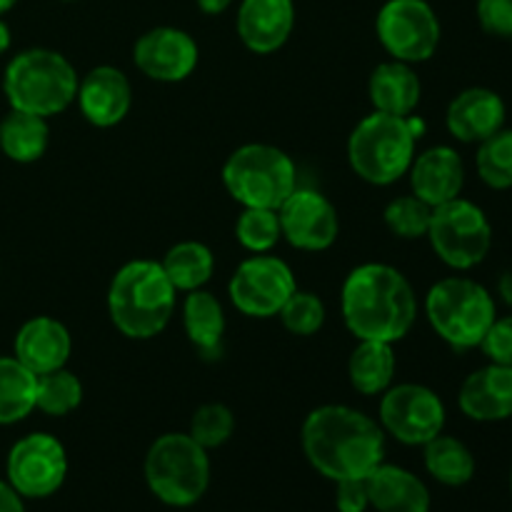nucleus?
I'll return each mask as SVG.
<instances>
[{"label": "nucleus", "mask_w": 512, "mask_h": 512, "mask_svg": "<svg viewBox=\"0 0 512 512\" xmlns=\"http://www.w3.org/2000/svg\"><path fill=\"white\" fill-rule=\"evenodd\" d=\"M425 238L435 255L453 270H470L483 263L493 245V225L483 208L463 198L433 208Z\"/></svg>", "instance_id": "obj_9"}, {"label": "nucleus", "mask_w": 512, "mask_h": 512, "mask_svg": "<svg viewBox=\"0 0 512 512\" xmlns=\"http://www.w3.org/2000/svg\"><path fill=\"white\" fill-rule=\"evenodd\" d=\"M15 3H18V0H0V15H5V13H8V10L13 8Z\"/></svg>", "instance_id": "obj_42"}, {"label": "nucleus", "mask_w": 512, "mask_h": 512, "mask_svg": "<svg viewBox=\"0 0 512 512\" xmlns=\"http://www.w3.org/2000/svg\"><path fill=\"white\" fill-rule=\"evenodd\" d=\"M480 348L488 355L490 363L508 365V368H512V315L493 320V325H490V330L485 333Z\"/></svg>", "instance_id": "obj_37"}, {"label": "nucleus", "mask_w": 512, "mask_h": 512, "mask_svg": "<svg viewBox=\"0 0 512 512\" xmlns=\"http://www.w3.org/2000/svg\"><path fill=\"white\" fill-rule=\"evenodd\" d=\"M78 80L75 65L63 53L50 48H30L8 63L3 90L13 110L53 118L75 103Z\"/></svg>", "instance_id": "obj_4"}, {"label": "nucleus", "mask_w": 512, "mask_h": 512, "mask_svg": "<svg viewBox=\"0 0 512 512\" xmlns=\"http://www.w3.org/2000/svg\"><path fill=\"white\" fill-rule=\"evenodd\" d=\"M10 48V28L3 18H0V55Z\"/></svg>", "instance_id": "obj_41"}, {"label": "nucleus", "mask_w": 512, "mask_h": 512, "mask_svg": "<svg viewBox=\"0 0 512 512\" xmlns=\"http://www.w3.org/2000/svg\"><path fill=\"white\" fill-rule=\"evenodd\" d=\"M148 490L170 508H190L210 485V455L188 433H165L145 455Z\"/></svg>", "instance_id": "obj_6"}, {"label": "nucleus", "mask_w": 512, "mask_h": 512, "mask_svg": "<svg viewBox=\"0 0 512 512\" xmlns=\"http://www.w3.org/2000/svg\"><path fill=\"white\" fill-rule=\"evenodd\" d=\"M478 145L475 165L480 180L493 190L512 188V128H500Z\"/></svg>", "instance_id": "obj_31"}, {"label": "nucleus", "mask_w": 512, "mask_h": 512, "mask_svg": "<svg viewBox=\"0 0 512 512\" xmlns=\"http://www.w3.org/2000/svg\"><path fill=\"white\" fill-rule=\"evenodd\" d=\"M235 238L250 253H270L283 238L278 210L243 208L235 220Z\"/></svg>", "instance_id": "obj_32"}, {"label": "nucleus", "mask_w": 512, "mask_h": 512, "mask_svg": "<svg viewBox=\"0 0 512 512\" xmlns=\"http://www.w3.org/2000/svg\"><path fill=\"white\" fill-rule=\"evenodd\" d=\"M420 93H423V85H420L418 73L413 70V65L403 63V60L380 63L368 78L370 103L378 113L408 118L418 108Z\"/></svg>", "instance_id": "obj_23"}, {"label": "nucleus", "mask_w": 512, "mask_h": 512, "mask_svg": "<svg viewBox=\"0 0 512 512\" xmlns=\"http://www.w3.org/2000/svg\"><path fill=\"white\" fill-rule=\"evenodd\" d=\"M5 475L23 500L50 498L68 478V453L55 435L30 433L10 448Z\"/></svg>", "instance_id": "obj_12"}, {"label": "nucleus", "mask_w": 512, "mask_h": 512, "mask_svg": "<svg viewBox=\"0 0 512 512\" xmlns=\"http://www.w3.org/2000/svg\"><path fill=\"white\" fill-rule=\"evenodd\" d=\"M425 315L435 333L455 350L480 348L490 330L495 300L488 290L470 278L438 280L425 295Z\"/></svg>", "instance_id": "obj_8"}, {"label": "nucleus", "mask_w": 512, "mask_h": 512, "mask_svg": "<svg viewBox=\"0 0 512 512\" xmlns=\"http://www.w3.org/2000/svg\"><path fill=\"white\" fill-rule=\"evenodd\" d=\"M80 403H83V383L78 375L65 368L38 375L35 410L50 415V418H63V415L73 413Z\"/></svg>", "instance_id": "obj_30"}, {"label": "nucleus", "mask_w": 512, "mask_h": 512, "mask_svg": "<svg viewBox=\"0 0 512 512\" xmlns=\"http://www.w3.org/2000/svg\"><path fill=\"white\" fill-rule=\"evenodd\" d=\"M0 512H25L23 498L10 488L8 480H0Z\"/></svg>", "instance_id": "obj_39"}, {"label": "nucleus", "mask_w": 512, "mask_h": 512, "mask_svg": "<svg viewBox=\"0 0 512 512\" xmlns=\"http://www.w3.org/2000/svg\"><path fill=\"white\" fill-rule=\"evenodd\" d=\"M418 133L408 118L373 110L348 138V163L370 185H393L408 175L415 160Z\"/></svg>", "instance_id": "obj_5"}, {"label": "nucleus", "mask_w": 512, "mask_h": 512, "mask_svg": "<svg viewBox=\"0 0 512 512\" xmlns=\"http://www.w3.org/2000/svg\"><path fill=\"white\" fill-rule=\"evenodd\" d=\"M233 5V0H198V8L205 15H220Z\"/></svg>", "instance_id": "obj_40"}, {"label": "nucleus", "mask_w": 512, "mask_h": 512, "mask_svg": "<svg viewBox=\"0 0 512 512\" xmlns=\"http://www.w3.org/2000/svg\"><path fill=\"white\" fill-rule=\"evenodd\" d=\"M15 358L35 375L53 373L65 368L70 353H73V338L60 320L38 315L28 323L20 325L15 335Z\"/></svg>", "instance_id": "obj_19"}, {"label": "nucleus", "mask_w": 512, "mask_h": 512, "mask_svg": "<svg viewBox=\"0 0 512 512\" xmlns=\"http://www.w3.org/2000/svg\"><path fill=\"white\" fill-rule=\"evenodd\" d=\"M283 238L293 248L318 253L338 240L340 218L328 195L313 188H295L278 208Z\"/></svg>", "instance_id": "obj_14"}, {"label": "nucleus", "mask_w": 512, "mask_h": 512, "mask_svg": "<svg viewBox=\"0 0 512 512\" xmlns=\"http://www.w3.org/2000/svg\"><path fill=\"white\" fill-rule=\"evenodd\" d=\"M450 135L460 143H483L505 128V103L495 90L468 88L455 95L445 113Z\"/></svg>", "instance_id": "obj_20"}, {"label": "nucleus", "mask_w": 512, "mask_h": 512, "mask_svg": "<svg viewBox=\"0 0 512 512\" xmlns=\"http://www.w3.org/2000/svg\"><path fill=\"white\" fill-rule=\"evenodd\" d=\"M78 108L95 128H113L123 123L133 105V88L123 70L98 65L78 80Z\"/></svg>", "instance_id": "obj_16"}, {"label": "nucleus", "mask_w": 512, "mask_h": 512, "mask_svg": "<svg viewBox=\"0 0 512 512\" xmlns=\"http://www.w3.org/2000/svg\"><path fill=\"white\" fill-rule=\"evenodd\" d=\"M425 453V470L430 478L438 480L440 485L448 488H463L473 480L475 475V455L470 453L468 445L463 440L453 438V435H443L433 438L430 443L423 445Z\"/></svg>", "instance_id": "obj_28"}, {"label": "nucleus", "mask_w": 512, "mask_h": 512, "mask_svg": "<svg viewBox=\"0 0 512 512\" xmlns=\"http://www.w3.org/2000/svg\"><path fill=\"white\" fill-rule=\"evenodd\" d=\"M345 328L358 340L398 343L418 320V298L410 280L388 263L353 268L340 290Z\"/></svg>", "instance_id": "obj_2"}, {"label": "nucleus", "mask_w": 512, "mask_h": 512, "mask_svg": "<svg viewBox=\"0 0 512 512\" xmlns=\"http://www.w3.org/2000/svg\"><path fill=\"white\" fill-rule=\"evenodd\" d=\"M223 185L243 208L278 210L298 188V170L285 150L268 143H248L225 160Z\"/></svg>", "instance_id": "obj_7"}, {"label": "nucleus", "mask_w": 512, "mask_h": 512, "mask_svg": "<svg viewBox=\"0 0 512 512\" xmlns=\"http://www.w3.org/2000/svg\"><path fill=\"white\" fill-rule=\"evenodd\" d=\"M198 60L200 50L193 35L173 25L150 28L135 40V68L158 83H180L198 68Z\"/></svg>", "instance_id": "obj_15"}, {"label": "nucleus", "mask_w": 512, "mask_h": 512, "mask_svg": "<svg viewBox=\"0 0 512 512\" xmlns=\"http://www.w3.org/2000/svg\"><path fill=\"white\" fill-rule=\"evenodd\" d=\"M335 508L338 512H365L370 508L365 478H348L335 483Z\"/></svg>", "instance_id": "obj_38"}, {"label": "nucleus", "mask_w": 512, "mask_h": 512, "mask_svg": "<svg viewBox=\"0 0 512 512\" xmlns=\"http://www.w3.org/2000/svg\"><path fill=\"white\" fill-rule=\"evenodd\" d=\"M175 293L163 265L145 258L130 260L110 280L108 315L125 338L150 340L168 328Z\"/></svg>", "instance_id": "obj_3"}, {"label": "nucleus", "mask_w": 512, "mask_h": 512, "mask_svg": "<svg viewBox=\"0 0 512 512\" xmlns=\"http://www.w3.org/2000/svg\"><path fill=\"white\" fill-rule=\"evenodd\" d=\"M475 13L485 33L512 40V0H478Z\"/></svg>", "instance_id": "obj_36"}, {"label": "nucleus", "mask_w": 512, "mask_h": 512, "mask_svg": "<svg viewBox=\"0 0 512 512\" xmlns=\"http://www.w3.org/2000/svg\"><path fill=\"white\" fill-rule=\"evenodd\" d=\"M445 415L443 400L428 385H390L380 395V428L403 445H425L438 438Z\"/></svg>", "instance_id": "obj_13"}, {"label": "nucleus", "mask_w": 512, "mask_h": 512, "mask_svg": "<svg viewBox=\"0 0 512 512\" xmlns=\"http://www.w3.org/2000/svg\"><path fill=\"white\" fill-rule=\"evenodd\" d=\"M295 290L298 283L290 265L268 253H253L243 260L228 283L230 303L235 310L258 320L275 318Z\"/></svg>", "instance_id": "obj_11"}, {"label": "nucleus", "mask_w": 512, "mask_h": 512, "mask_svg": "<svg viewBox=\"0 0 512 512\" xmlns=\"http://www.w3.org/2000/svg\"><path fill=\"white\" fill-rule=\"evenodd\" d=\"M165 275L170 278L175 290L180 293H190V290H200L215 273V255L213 250L198 240H183V243L173 245L160 260Z\"/></svg>", "instance_id": "obj_29"}, {"label": "nucleus", "mask_w": 512, "mask_h": 512, "mask_svg": "<svg viewBox=\"0 0 512 512\" xmlns=\"http://www.w3.org/2000/svg\"><path fill=\"white\" fill-rule=\"evenodd\" d=\"M433 208L418 195H400L385 205L383 220L395 238L418 240L428 235Z\"/></svg>", "instance_id": "obj_33"}, {"label": "nucleus", "mask_w": 512, "mask_h": 512, "mask_svg": "<svg viewBox=\"0 0 512 512\" xmlns=\"http://www.w3.org/2000/svg\"><path fill=\"white\" fill-rule=\"evenodd\" d=\"M283 320V328L293 335H315L325 323V303L320 295L310 293V290H295L278 313Z\"/></svg>", "instance_id": "obj_35"}, {"label": "nucleus", "mask_w": 512, "mask_h": 512, "mask_svg": "<svg viewBox=\"0 0 512 512\" xmlns=\"http://www.w3.org/2000/svg\"><path fill=\"white\" fill-rule=\"evenodd\" d=\"M510 490H512V470H510Z\"/></svg>", "instance_id": "obj_43"}, {"label": "nucleus", "mask_w": 512, "mask_h": 512, "mask_svg": "<svg viewBox=\"0 0 512 512\" xmlns=\"http://www.w3.org/2000/svg\"><path fill=\"white\" fill-rule=\"evenodd\" d=\"M398 360L393 343L360 340L348 358V380L360 395H383L393 385Z\"/></svg>", "instance_id": "obj_24"}, {"label": "nucleus", "mask_w": 512, "mask_h": 512, "mask_svg": "<svg viewBox=\"0 0 512 512\" xmlns=\"http://www.w3.org/2000/svg\"><path fill=\"white\" fill-rule=\"evenodd\" d=\"M300 443L308 463L323 478H368L385 463V430L350 405H320L305 418Z\"/></svg>", "instance_id": "obj_1"}, {"label": "nucleus", "mask_w": 512, "mask_h": 512, "mask_svg": "<svg viewBox=\"0 0 512 512\" xmlns=\"http://www.w3.org/2000/svg\"><path fill=\"white\" fill-rule=\"evenodd\" d=\"M183 328L200 353L218 355L225 335V313L220 300L203 288L190 290L183 303Z\"/></svg>", "instance_id": "obj_25"}, {"label": "nucleus", "mask_w": 512, "mask_h": 512, "mask_svg": "<svg viewBox=\"0 0 512 512\" xmlns=\"http://www.w3.org/2000/svg\"><path fill=\"white\" fill-rule=\"evenodd\" d=\"M408 175L413 195L425 200L430 208L450 203V200L460 198V193H463V158L458 155V150L448 148V145H433L425 153L415 155Z\"/></svg>", "instance_id": "obj_17"}, {"label": "nucleus", "mask_w": 512, "mask_h": 512, "mask_svg": "<svg viewBox=\"0 0 512 512\" xmlns=\"http://www.w3.org/2000/svg\"><path fill=\"white\" fill-rule=\"evenodd\" d=\"M38 375L15 355H0V425H15L35 410Z\"/></svg>", "instance_id": "obj_27"}, {"label": "nucleus", "mask_w": 512, "mask_h": 512, "mask_svg": "<svg viewBox=\"0 0 512 512\" xmlns=\"http://www.w3.org/2000/svg\"><path fill=\"white\" fill-rule=\"evenodd\" d=\"M458 405L470 420L498 423L512 418V368L490 363L465 378Z\"/></svg>", "instance_id": "obj_21"}, {"label": "nucleus", "mask_w": 512, "mask_h": 512, "mask_svg": "<svg viewBox=\"0 0 512 512\" xmlns=\"http://www.w3.org/2000/svg\"><path fill=\"white\" fill-rule=\"evenodd\" d=\"M295 28L293 0H243L238 8V35L258 55L275 53Z\"/></svg>", "instance_id": "obj_18"}, {"label": "nucleus", "mask_w": 512, "mask_h": 512, "mask_svg": "<svg viewBox=\"0 0 512 512\" xmlns=\"http://www.w3.org/2000/svg\"><path fill=\"white\" fill-rule=\"evenodd\" d=\"M235 415L225 403H205L190 418L188 435L205 450H218L233 438Z\"/></svg>", "instance_id": "obj_34"}, {"label": "nucleus", "mask_w": 512, "mask_h": 512, "mask_svg": "<svg viewBox=\"0 0 512 512\" xmlns=\"http://www.w3.org/2000/svg\"><path fill=\"white\" fill-rule=\"evenodd\" d=\"M380 45L403 63H425L440 45V20L428 0H388L375 18Z\"/></svg>", "instance_id": "obj_10"}, {"label": "nucleus", "mask_w": 512, "mask_h": 512, "mask_svg": "<svg viewBox=\"0 0 512 512\" xmlns=\"http://www.w3.org/2000/svg\"><path fill=\"white\" fill-rule=\"evenodd\" d=\"M50 143L48 118L13 110L0 120V150L15 163H35L45 155Z\"/></svg>", "instance_id": "obj_26"}, {"label": "nucleus", "mask_w": 512, "mask_h": 512, "mask_svg": "<svg viewBox=\"0 0 512 512\" xmlns=\"http://www.w3.org/2000/svg\"><path fill=\"white\" fill-rule=\"evenodd\" d=\"M370 508L378 512H430V490L423 480L400 465L380 463L365 478Z\"/></svg>", "instance_id": "obj_22"}]
</instances>
